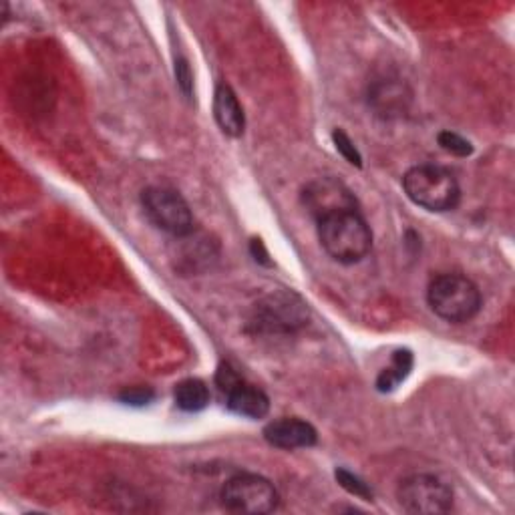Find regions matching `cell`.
<instances>
[{
  "mask_svg": "<svg viewBox=\"0 0 515 515\" xmlns=\"http://www.w3.org/2000/svg\"><path fill=\"white\" fill-rule=\"evenodd\" d=\"M244 379L228 365V363H222L218 373H216V385L220 387V391L226 395L228 391H232L236 385H240Z\"/></svg>",
  "mask_w": 515,
  "mask_h": 515,
  "instance_id": "obj_18",
  "label": "cell"
},
{
  "mask_svg": "<svg viewBox=\"0 0 515 515\" xmlns=\"http://www.w3.org/2000/svg\"><path fill=\"white\" fill-rule=\"evenodd\" d=\"M437 141H439L441 149H445V151H447V153H451V155L467 157V155H471V153H473L471 143H469L467 139H463L461 135L453 133V131H443V133H439Z\"/></svg>",
  "mask_w": 515,
  "mask_h": 515,
  "instance_id": "obj_16",
  "label": "cell"
},
{
  "mask_svg": "<svg viewBox=\"0 0 515 515\" xmlns=\"http://www.w3.org/2000/svg\"><path fill=\"white\" fill-rule=\"evenodd\" d=\"M397 499L407 513L419 515L447 513L453 507L451 487L429 473H415L403 479L397 489Z\"/></svg>",
  "mask_w": 515,
  "mask_h": 515,
  "instance_id": "obj_6",
  "label": "cell"
},
{
  "mask_svg": "<svg viewBox=\"0 0 515 515\" xmlns=\"http://www.w3.org/2000/svg\"><path fill=\"white\" fill-rule=\"evenodd\" d=\"M306 320L308 308L302 298L292 292H272L258 304L254 324L266 332H292Z\"/></svg>",
  "mask_w": 515,
  "mask_h": 515,
  "instance_id": "obj_7",
  "label": "cell"
},
{
  "mask_svg": "<svg viewBox=\"0 0 515 515\" xmlns=\"http://www.w3.org/2000/svg\"><path fill=\"white\" fill-rule=\"evenodd\" d=\"M369 101L377 109V113H381L383 117H393L407 111L411 93L407 85L399 79H383L371 87Z\"/></svg>",
  "mask_w": 515,
  "mask_h": 515,
  "instance_id": "obj_11",
  "label": "cell"
},
{
  "mask_svg": "<svg viewBox=\"0 0 515 515\" xmlns=\"http://www.w3.org/2000/svg\"><path fill=\"white\" fill-rule=\"evenodd\" d=\"M153 399V393L147 389H129L121 395V401L127 405H147Z\"/></svg>",
  "mask_w": 515,
  "mask_h": 515,
  "instance_id": "obj_19",
  "label": "cell"
},
{
  "mask_svg": "<svg viewBox=\"0 0 515 515\" xmlns=\"http://www.w3.org/2000/svg\"><path fill=\"white\" fill-rule=\"evenodd\" d=\"M226 405L234 415L246 419H264L270 411V399L266 393L246 381L226 393Z\"/></svg>",
  "mask_w": 515,
  "mask_h": 515,
  "instance_id": "obj_12",
  "label": "cell"
},
{
  "mask_svg": "<svg viewBox=\"0 0 515 515\" xmlns=\"http://www.w3.org/2000/svg\"><path fill=\"white\" fill-rule=\"evenodd\" d=\"M318 238L326 254L340 264L361 262L373 246V232L359 210L336 212L318 220Z\"/></svg>",
  "mask_w": 515,
  "mask_h": 515,
  "instance_id": "obj_1",
  "label": "cell"
},
{
  "mask_svg": "<svg viewBox=\"0 0 515 515\" xmlns=\"http://www.w3.org/2000/svg\"><path fill=\"white\" fill-rule=\"evenodd\" d=\"M334 475H336V481L340 483V487H345L349 493H353V495H357L361 499H367V501L373 499L371 487L365 481H361L357 475L349 473L347 469H336Z\"/></svg>",
  "mask_w": 515,
  "mask_h": 515,
  "instance_id": "obj_15",
  "label": "cell"
},
{
  "mask_svg": "<svg viewBox=\"0 0 515 515\" xmlns=\"http://www.w3.org/2000/svg\"><path fill=\"white\" fill-rule=\"evenodd\" d=\"M222 503L234 513L260 515L274 511L280 503V495L266 477L242 473L226 481L222 489Z\"/></svg>",
  "mask_w": 515,
  "mask_h": 515,
  "instance_id": "obj_5",
  "label": "cell"
},
{
  "mask_svg": "<svg viewBox=\"0 0 515 515\" xmlns=\"http://www.w3.org/2000/svg\"><path fill=\"white\" fill-rule=\"evenodd\" d=\"M176 405L186 413H198L204 411L210 403V391L204 381L200 379H186L176 387L174 393Z\"/></svg>",
  "mask_w": 515,
  "mask_h": 515,
  "instance_id": "obj_13",
  "label": "cell"
},
{
  "mask_svg": "<svg viewBox=\"0 0 515 515\" xmlns=\"http://www.w3.org/2000/svg\"><path fill=\"white\" fill-rule=\"evenodd\" d=\"M176 77H178V83L182 87V91L190 97L192 95V73H190V67L186 61H178L176 63Z\"/></svg>",
  "mask_w": 515,
  "mask_h": 515,
  "instance_id": "obj_20",
  "label": "cell"
},
{
  "mask_svg": "<svg viewBox=\"0 0 515 515\" xmlns=\"http://www.w3.org/2000/svg\"><path fill=\"white\" fill-rule=\"evenodd\" d=\"M264 437L270 445L288 451L312 447L318 439L316 429L310 423L296 417H284L268 423L264 429Z\"/></svg>",
  "mask_w": 515,
  "mask_h": 515,
  "instance_id": "obj_9",
  "label": "cell"
},
{
  "mask_svg": "<svg viewBox=\"0 0 515 515\" xmlns=\"http://www.w3.org/2000/svg\"><path fill=\"white\" fill-rule=\"evenodd\" d=\"M413 369V355L409 351H397L393 357L391 367L383 369V373L377 379V389L381 393L395 391L411 373Z\"/></svg>",
  "mask_w": 515,
  "mask_h": 515,
  "instance_id": "obj_14",
  "label": "cell"
},
{
  "mask_svg": "<svg viewBox=\"0 0 515 515\" xmlns=\"http://www.w3.org/2000/svg\"><path fill=\"white\" fill-rule=\"evenodd\" d=\"M302 202L306 210L316 218V222L336 212L357 210V200L353 192L334 178H320L310 182L302 192Z\"/></svg>",
  "mask_w": 515,
  "mask_h": 515,
  "instance_id": "obj_8",
  "label": "cell"
},
{
  "mask_svg": "<svg viewBox=\"0 0 515 515\" xmlns=\"http://www.w3.org/2000/svg\"><path fill=\"white\" fill-rule=\"evenodd\" d=\"M214 117L220 125V129L230 137H240L246 127L244 109L234 93V89L226 83H220L216 87L214 95Z\"/></svg>",
  "mask_w": 515,
  "mask_h": 515,
  "instance_id": "obj_10",
  "label": "cell"
},
{
  "mask_svg": "<svg viewBox=\"0 0 515 515\" xmlns=\"http://www.w3.org/2000/svg\"><path fill=\"white\" fill-rule=\"evenodd\" d=\"M141 204L151 224L161 232L176 238H184L192 234L194 230L192 210L176 190L161 188V186L147 188L141 194Z\"/></svg>",
  "mask_w": 515,
  "mask_h": 515,
  "instance_id": "obj_4",
  "label": "cell"
},
{
  "mask_svg": "<svg viewBox=\"0 0 515 515\" xmlns=\"http://www.w3.org/2000/svg\"><path fill=\"white\" fill-rule=\"evenodd\" d=\"M332 139H334V145H336L338 153H342V157H345L349 163L361 167V161H363V159H361V153L357 151V147L353 145V141L349 139V135H347L345 131L336 129V131L332 133Z\"/></svg>",
  "mask_w": 515,
  "mask_h": 515,
  "instance_id": "obj_17",
  "label": "cell"
},
{
  "mask_svg": "<svg viewBox=\"0 0 515 515\" xmlns=\"http://www.w3.org/2000/svg\"><path fill=\"white\" fill-rule=\"evenodd\" d=\"M431 310L453 324L469 322L481 308V292L467 276L439 274L427 290Z\"/></svg>",
  "mask_w": 515,
  "mask_h": 515,
  "instance_id": "obj_3",
  "label": "cell"
},
{
  "mask_svg": "<svg viewBox=\"0 0 515 515\" xmlns=\"http://www.w3.org/2000/svg\"><path fill=\"white\" fill-rule=\"evenodd\" d=\"M403 188L409 200L427 212H451L461 200L455 176L439 165L411 167L403 178Z\"/></svg>",
  "mask_w": 515,
  "mask_h": 515,
  "instance_id": "obj_2",
  "label": "cell"
}]
</instances>
